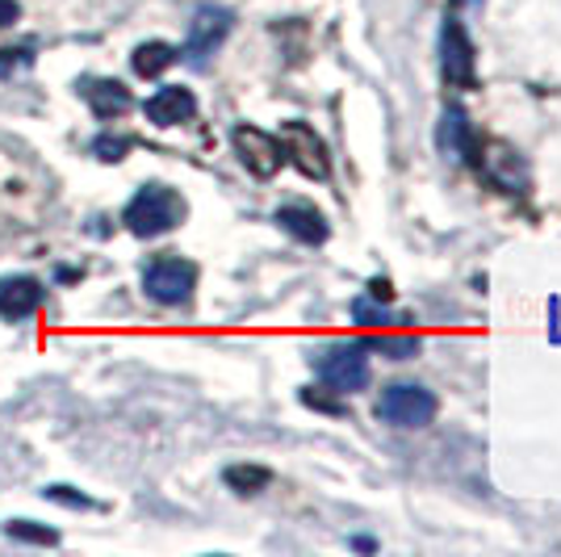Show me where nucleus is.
<instances>
[{
    "instance_id": "f257e3e1",
    "label": "nucleus",
    "mask_w": 561,
    "mask_h": 557,
    "mask_svg": "<svg viewBox=\"0 0 561 557\" xmlns=\"http://www.w3.org/2000/svg\"><path fill=\"white\" fill-rule=\"evenodd\" d=\"M126 231L138 239H156L172 227L185 222V197L168 185H143L126 202V214H122Z\"/></svg>"
},
{
    "instance_id": "f03ea898",
    "label": "nucleus",
    "mask_w": 561,
    "mask_h": 557,
    "mask_svg": "<svg viewBox=\"0 0 561 557\" xmlns=\"http://www.w3.org/2000/svg\"><path fill=\"white\" fill-rule=\"evenodd\" d=\"M315 373L336 390V395H356L369 386V348L365 340H336V344H322L315 356Z\"/></svg>"
},
{
    "instance_id": "7ed1b4c3",
    "label": "nucleus",
    "mask_w": 561,
    "mask_h": 557,
    "mask_svg": "<svg viewBox=\"0 0 561 557\" xmlns=\"http://www.w3.org/2000/svg\"><path fill=\"white\" fill-rule=\"evenodd\" d=\"M440 411V402L431 390L415 386V382H399V386H386L377 398V420L390 427H428Z\"/></svg>"
},
{
    "instance_id": "20e7f679",
    "label": "nucleus",
    "mask_w": 561,
    "mask_h": 557,
    "mask_svg": "<svg viewBox=\"0 0 561 557\" xmlns=\"http://www.w3.org/2000/svg\"><path fill=\"white\" fill-rule=\"evenodd\" d=\"M143 290L160 306H185L197 290V265L181 256H160L143 268Z\"/></svg>"
},
{
    "instance_id": "39448f33",
    "label": "nucleus",
    "mask_w": 561,
    "mask_h": 557,
    "mask_svg": "<svg viewBox=\"0 0 561 557\" xmlns=\"http://www.w3.org/2000/svg\"><path fill=\"white\" fill-rule=\"evenodd\" d=\"M231 143H235V156L243 159V168H247L252 177H260V181L277 177V168L285 164L281 138L260 131V126H252V122H240V126L231 131Z\"/></svg>"
},
{
    "instance_id": "423d86ee",
    "label": "nucleus",
    "mask_w": 561,
    "mask_h": 557,
    "mask_svg": "<svg viewBox=\"0 0 561 557\" xmlns=\"http://www.w3.org/2000/svg\"><path fill=\"white\" fill-rule=\"evenodd\" d=\"M440 72L453 88H474V76H478L474 43L456 17H444V26H440Z\"/></svg>"
},
{
    "instance_id": "0eeeda50",
    "label": "nucleus",
    "mask_w": 561,
    "mask_h": 557,
    "mask_svg": "<svg viewBox=\"0 0 561 557\" xmlns=\"http://www.w3.org/2000/svg\"><path fill=\"white\" fill-rule=\"evenodd\" d=\"M277 138H281V152H285V159L294 164L297 172H306V177H315V181H327L331 156H327V143L315 134V126H306V122H285Z\"/></svg>"
},
{
    "instance_id": "6e6552de",
    "label": "nucleus",
    "mask_w": 561,
    "mask_h": 557,
    "mask_svg": "<svg viewBox=\"0 0 561 557\" xmlns=\"http://www.w3.org/2000/svg\"><path fill=\"white\" fill-rule=\"evenodd\" d=\"M235 26V13L222 9V4H202L188 22V38H185V55L193 63H206L210 55L227 43V34Z\"/></svg>"
},
{
    "instance_id": "1a4fd4ad",
    "label": "nucleus",
    "mask_w": 561,
    "mask_h": 557,
    "mask_svg": "<svg viewBox=\"0 0 561 557\" xmlns=\"http://www.w3.org/2000/svg\"><path fill=\"white\" fill-rule=\"evenodd\" d=\"M143 113H147L151 126H185V122H193V113H197V97L188 93L185 84H168L156 97H147Z\"/></svg>"
},
{
    "instance_id": "9d476101",
    "label": "nucleus",
    "mask_w": 561,
    "mask_h": 557,
    "mask_svg": "<svg viewBox=\"0 0 561 557\" xmlns=\"http://www.w3.org/2000/svg\"><path fill=\"white\" fill-rule=\"evenodd\" d=\"M42 306V286L34 277H4L0 281V318L22 323Z\"/></svg>"
},
{
    "instance_id": "9b49d317",
    "label": "nucleus",
    "mask_w": 561,
    "mask_h": 557,
    "mask_svg": "<svg viewBox=\"0 0 561 557\" xmlns=\"http://www.w3.org/2000/svg\"><path fill=\"white\" fill-rule=\"evenodd\" d=\"M84 101L93 106V113L109 122V118H122V113H131L134 109V97L131 88L122 84V80H84Z\"/></svg>"
},
{
    "instance_id": "f8f14e48",
    "label": "nucleus",
    "mask_w": 561,
    "mask_h": 557,
    "mask_svg": "<svg viewBox=\"0 0 561 557\" xmlns=\"http://www.w3.org/2000/svg\"><path fill=\"white\" fill-rule=\"evenodd\" d=\"M436 143H440V152H453V156H465L469 164H478V138H474V131H469L465 109H456V106L444 109Z\"/></svg>"
},
{
    "instance_id": "ddd939ff",
    "label": "nucleus",
    "mask_w": 561,
    "mask_h": 557,
    "mask_svg": "<svg viewBox=\"0 0 561 557\" xmlns=\"http://www.w3.org/2000/svg\"><path fill=\"white\" fill-rule=\"evenodd\" d=\"M277 227L290 231L297 243H327V218L315 206H281Z\"/></svg>"
},
{
    "instance_id": "4468645a",
    "label": "nucleus",
    "mask_w": 561,
    "mask_h": 557,
    "mask_svg": "<svg viewBox=\"0 0 561 557\" xmlns=\"http://www.w3.org/2000/svg\"><path fill=\"white\" fill-rule=\"evenodd\" d=\"M176 59H181V51H176V47H168V43H143V47H134L131 68H134V76L156 80L160 72H168Z\"/></svg>"
},
{
    "instance_id": "2eb2a0df",
    "label": "nucleus",
    "mask_w": 561,
    "mask_h": 557,
    "mask_svg": "<svg viewBox=\"0 0 561 557\" xmlns=\"http://www.w3.org/2000/svg\"><path fill=\"white\" fill-rule=\"evenodd\" d=\"M369 352H381V356H390V361H411V356H419V336H390V331H381L374 340H365Z\"/></svg>"
},
{
    "instance_id": "dca6fc26",
    "label": "nucleus",
    "mask_w": 561,
    "mask_h": 557,
    "mask_svg": "<svg viewBox=\"0 0 561 557\" xmlns=\"http://www.w3.org/2000/svg\"><path fill=\"white\" fill-rule=\"evenodd\" d=\"M222 482H227L231 491H240V495H260L268 482H272V474H268L265 465H231V470L222 474Z\"/></svg>"
},
{
    "instance_id": "f3484780",
    "label": "nucleus",
    "mask_w": 561,
    "mask_h": 557,
    "mask_svg": "<svg viewBox=\"0 0 561 557\" xmlns=\"http://www.w3.org/2000/svg\"><path fill=\"white\" fill-rule=\"evenodd\" d=\"M9 536L13 541H26V545H47V549H54L63 536L54 529H42V524H34V520H9Z\"/></svg>"
},
{
    "instance_id": "a211bd4d",
    "label": "nucleus",
    "mask_w": 561,
    "mask_h": 557,
    "mask_svg": "<svg viewBox=\"0 0 561 557\" xmlns=\"http://www.w3.org/2000/svg\"><path fill=\"white\" fill-rule=\"evenodd\" d=\"M352 318H356L361 327H390V323H394V315H390L386 306H374L369 298H356V302H352Z\"/></svg>"
},
{
    "instance_id": "6ab92c4d",
    "label": "nucleus",
    "mask_w": 561,
    "mask_h": 557,
    "mask_svg": "<svg viewBox=\"0 0 561 557\" xmlns=\"http://www.w3.org/2000/svg\"><path fill=\"white\" fill-rule=\"evenodd\" d=\"M134 143L126 138V134H101L97 143H93V156L97 159H106V164H118V159L131 152Z\"/></svg>"
},
{
    "instance_id": "aec40b11",
    "label": "nucleus",
    "mask_w": 561,
    "mask_h": 557,
    "mask_svg": "<svg viewBox=\"0 0 561 557\" xmlns=\"http://www.w3.org/2000/svg\"><path fill=\"white\" fill-rule=\"evenodd\" d=\"M47 499L59 507H76V511H93V507H97L88 495H81L76 486H47Z\"/></svg>"
},
{
    "instance_id": "412c9836",
    "label": "nucleus",
    "mask_w": 561,
    "mask_h": 557,
    "mask_svg": "<svg viewBox=\"0 0 561 557\" xmlns=\"http://www.w3.org/2000/svg\"><path fill=\"white\" fill-rule=\"evenodd\" d=\"M34 63V51L29 47H9V51H0V76H9V72H17V68H29Z\"/></svg>"
},
{
    "instance_id": "4be33fe9",
    "label": "nucleus",
    "mask_w": 561,
    "mask_h": 557,
    "mask_svg": "<svg viewBox=\"0 0 561 557\" xmlns=\"http://www.w3.org/2000/svg\"><path fill=\"white\" fill-rule=\"evenodd\" d=\"M302 402H306V407H315V411H327V415H344V407H340L336 398H327L322 390H315V386H310V390H302Z\"/></svg>"
},
{
    "instance_id": "5701e85b",
    "label": "nucleus",
    "mask_w": 561,
    "mask_h": 557,
    "mask_svg": "<svg viewBox=\"0 0 561 557\" xmlns=\"http://www.w3.org/2000/svg\"><path fill=\"white\" fill-rule=\"evenodd\" d=\"M22 17V9H17V0H0V29H9L13 22Z\"/></svg>"
},
{
    "instance_id": "b1692460",
    "label": "nucleus",
    "mask_w": 561,
    "mask_h": 557,
    "mask_svg": "<svg viewBox=\"0 0 561 557\" xmlns=\"http://www.w3.org/2000/svg\"><path fill=\"white\" fill-rule=\"evenodd\" d=\"M369 298H377V302H390V281H374V286H369Z\"/></svg>"
}]
</instances>
